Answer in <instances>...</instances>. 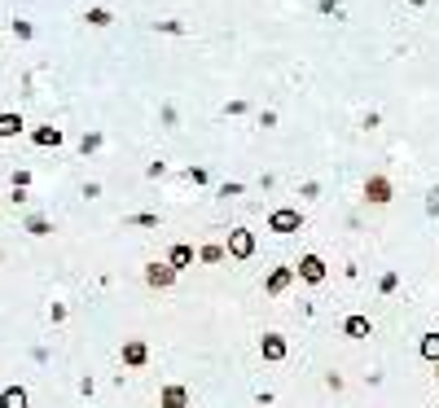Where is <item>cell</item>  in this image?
Wrapping results in <instances>:
<instances>
[{
    "mask_svg": "<svg viewBox=\"0 0 439 408\" xmlns=\"http://www.w3.org/2000/svg\"><path fill=\"white\" fill-rule=\"evenodd\" d=\"M435 378H439V360H435Z\"/></svg>",
    "mask_w": 439,
    "mask_h": 408,
    "instance_id": "cell-21",
    "label": "cell"
},
{
    "mask_svg": "<svg viewBox=\"0 0 439 408\" xmlns=\"http://www.w3.org/2000/svg\"><path fill=\"white\" fill-rule=\"evenodd\" d=\"M18 132H22V119H18V114H0V141H5V136H18Z\"/></svg>",
    "mask_w": 439,
    "mask_h": 408,
    "instance_id": "cell-14",
    "label": "cell"
},
{
    "mask_svg": "<svg viewBox=\"0 0 439 408\" xmlns=\"http://www.w3.org/2000/svg\"><path fill=\"white\" fill-rule=\"evenodd\" d=\"M57 141H62L57 127H40V132H35V145H57Z\"/></svg>",
    "mask_w": 439,
    "mask_h": 408,
    "instance_id": "cell-15",
    "label": "cell"
},
{
    "mask_svg": "<svg viewBox=\"0 0 439 408\" xmlns=\"http://www.w3.org/2000/svg\"><path fill=\"white\" fill-rule=\"evenodd\" d=\"M145 281L154 285V290H167V285L176 281V268H172V263H150V268H145Z\"/></svg>",
    "mask_w": 439,
    "mask_h": 408,
    "instance_id": "cell-4",
    "label": "cell"
},
{
    "mask_svg": "<svg viewBox=\"0 0 439 408\" xmlns=\"http://www.w3.org/2000/svg\"><path fill=\"white\" fill-rule=\"evenodd\" d=\"M365 198L378 202V207H382V202H391V180H387V176H369V185H365Z\"/></svg>",
    "mask_w": 439,
    "mask_h": 408,
    "instance_id": "cell-5",
    "label": "cell"
},
{
    "mask_svg": "<svg viewBox=\"0 0 439 408\" xmlns=\"http://www.w3.org/2000/svg\"><path fill=\"white\" fill-rule=\"evenodd\" d=\"M294 277L307 281V285H321V281H325V259H321V255H303L299 268H294Z\"/></svg>",
    "mask_w": 439,
    "mask_h": 408,
    "instance_id": "cell-1",
    "label": "cell"
},
{
    "mask_svg": "<svg viewBox=\"0 0 439 408\" xmlns=\"http://www.w3.org/2000/svg\"><path fill=\"white\" fill-rule=\"evenodd\" d=\"M259 351H264V360H272V365H277V360H286V338H281V334H264Z\"/></svg>",
    "mask_w": 439,
    "mask_h": 408,
    "instance_id": "cell-7",
    "label": "cell"
},
{
    "mask_svg": "<svg viewBox=\"0 0 439 408\" xmlns=\"http://www.w3.org/2000/svg\"><path fill=\"white\" fill-rule=\"evenodd\" d=\"M290 281H294V268H277V272H272V277L264 281V290H268V294H281Z\"/></svg>",
    "mask_w": 439,
    "mask_h": 408,
    "instance_id": "cell-10",
    "label": "cell"
},
{
    "mask_svg": "<svg viewBox=\"0 0 439 408\" xmlns=\"http://www.w3.org/2000/svg\"><path fill=\"white\" fill-rule=\"evenodd\" d=\"M0 255H5V250H0Z\"/></svg>",
    "mask_w": 439,
    "mask_h": 408,
    "instance_id": "cell-22",
    "label": "cell"
},
{
    "mask_svg": "<svg viewBox=\"0 0 439 408\" xmlns=\"http://www.w3.org/2000/svg\"><path fill=\"white\" fill-rule=\"evenodd\" d=\"M0 408H27V391H22V387H5V391H0Z\"/></svg>",
    "mask_w": 439,
    "mask_h": 408,
    "instance_id": "cell-11",
    "label": "cell"
},
{
    "mask_svg": "<svg viewBox=\"0 0 439 408\" xmlns=\"http://www.w3.org/2000/svg\"><path fill=\"white\" fill-rule=\"evenodd\" d=\"M132 224H141V229H154V224H159V215H132Z\"/></svg>",
    "mask_w": 439,
    "mask_h": 408,
    "instance_id": "cell-20",
    "label": "cell"
},
{
    "mask_svg": "<svg viewBox=\"0 0 439 408\" xmlns=\"http://www.w3.org/2000/svg\"><path fill=\"white\" fill-rule=\"evenodd\" d=\"M185 404H189V391H185V387H176V382L159 391V408H185Z\"/></svg>",
    "mask_w": 439,
    "mask_h": 408,
    "instance_id": "cell-8",
    "label": "cell"
},
{
    "mask_svg": "<svg viewBox=\"0 0 439 408\" xmlns=\"http://www.w3.org/2000/svg\"><path fill=\"white\" fill-rule=\"evenodd\" d=\"M418 351H422V356H426V360H431V365H435V360H439V329H431V334H422Z\"/></svg>",
    "mask_w": 439,
    "mask_h": 408,
    "instance_id": "cell-12",
    "label": "cell"
},
{
    "mask_svg": "<svg viewBox=\"0 0 439 408\" xmlns=\"http://www.w3.org/2000/svg\"><path fill=\"white\" fill-rule=\"evenodd\" d=\"M167 263H172L176 272L189 268V263H194V246H172V259H167Z\"/></svg>",
    "mask_w": 439,
    "mask_h": 408,
    "instance_id": "cell-13",
    "label": "cell"
},
{
    "mask_svg": "<svg viewBox=\"0 0 439 408\" xmlns=\"http://www.w3.org/2000/svg\"><path fill=\"white\" fill-rule=\"evenodd\" d=\"M88 22H92V27H105V22H110V14H105V9H92Z\"/></svg>",
    "mask_w": 439,
    "mask_h": 408,
    "instance_id": "cell-19",
    "label": "cell"
},
{
    "mask_svg": "<svg viewBox=\"0 0 439 408\" xmlns=\"http://www.w3.org/2000/svg\"><path fill=\"white\" fill-rule=\"evenodd\" d=\"M251 250H255V237L246 233V229H233L229 233V255L233 259H251Z\"/></svg>",
    "mask_w": 439,
    "mask_h": 408,
    "instance_id": "cell-3",
    "label": "cell"
},
{
    "mask_svg": "<svg viewBox=\"0 0 439 408\" xmlns=\"http://www.w3.org/2000/svg\"><path fill=\"white\" fill-rule=\"evenodd\" d=\"M343 334H347V338H369L374 325H369V316H347L343 320Z\"/></svg>",
    "mask_w": 439,
    "mask_h": 408,
    "instance_id": "cell-9",
    "label": "cell"
},
{
    "mask_svg": "<svg viewBox=\"0 0 439 408\" xmlns=\"http://www.w3.org/2000/svg\"><path fill=\"white\" fill-rule=\"evenodd\" d=\"M299 224H303L299 211H286V207H281V211H272L268 229H272V233H299Z\"/></svg>",
    "mask_w": 439,
    "mask_h": 408,
    "instance_id": "cell-2",
    "label": "cell"
},
{
    "mask_svg": "<svg viewBox=\"0 0 439 408\" xmlns=\"http://www.w3.org/2000/svg\"><path fill=\"white\" fill-rule=\"evenodd\" d=\"M145 360H150V347L141 343V338H127V343H123V365L141 369V365H145Z\"/></svg>",
    "mask_w": 439,
    "mask_h": 408,
    "instance_id": "cell-6",
    "label": "cell"
},
{
    "mask_svg": "<svg viewBox=\"0 0 439 408\" xmlns=\"http://www.w3.org/2000/svg\"><path fill=\"white\" fill-rule=\"evenodd\" d=\"M27 229H31L35 237H44V233H49V220H40V215H31V220H27Z\"/></svg>",
    "mask_w": 439,
    "mask_h": 408,
    "instance_id": "cell-17",
    "label": "cell"
},
{
    "mask_svg": "<svg viewBox=\"0 0 439 408\" xmlns=\"http://www.w3.org/2000/svg\"><path fill=\"white\" fill-rule=\"evenodd\" d=\"M198 259H203V263H220L224 250H220V246H203V250H198Z\"/></svg>",
    "mask_w": 439,
    "mask_h": 408,
    "instance_id": "cell-16",
    "label": "cell"
},
{
    "mask_svg": "<svg viewBox=\"0 0 439 408\" xmlns=\"http://www.w3.org/2000/svg\"><path fill=\"white\" fill-rule=\"evenodd\" d=\"M396 285H400V277H396V272H382V281H378V290H382V294H391V290H396Z\"/></svg>",
    "mask_w": 439,
    "mask_h": 408,
    "instance_id": "cell-18",
    "label": "cell"
}]
</instances>
